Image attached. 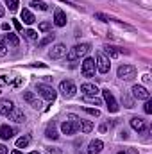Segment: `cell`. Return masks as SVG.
<instances>
[{
	"label": "cell",
	"mask_w": 152,
	"mask_h": 154,
	"mask_svg": "<svg viewBox=\"0 0 152 154\" xmlns=\"http://www.w3.org/2000/svg\"><path fill=\"white\" fill-rule=\"evenodd\" d=\"M122 102L125 104V108H134V100H132L129 95H123V97H122Z\"/></svg>",
	"instance_id": "29"
},
{
	"label": "cell",
	"mask_w": 152,
	"mask_h": 154,
	"mask_svg": "<svg viewBox=\"0 0 152 154\" xmlns=\"http://www.w3.org/2000/svg\"><path fill=\"white\" fill-rule=\"evenodd\" d=\"M81 91H82V95L84 97H95L100 90L95 86V84H91V82H86V84H82L81 86Z\"/></svg>",
	"instance_id": "15"
},
{
	"label": "cell",
	"mask_w": 152,
	"mask_h": 154,
	"mask_svg": "<svg viewBox=\"0 0 152 154\" xmlns=\"http://www.w3.org/2000/svg\"><path fill=\"white\" fill-rule=\"evenodd\" d=\"M13 134H14V129L13 127H9L5 124L0 125V138L2 140H9V138H13Z\"/></svg>",
	"instance_id": "19"
},
{
	"label": "cell",
	"mask_w": 152,
	"mask_h": 154,
	"mask_svg": "<svg viewBox=\"0 0 152 154\" xmlns=\"http://www.w3.org/2000/svg\"><path fill=\"white\" fill-rule=\"evenodd\" d=\"M11 154H22V151H20V149H14V151H13Z\"/></svg>",
	"instance_id": "42"
},
{
	"label": "cell",
	"mask_w": 152,
	"mask_h": 154,
	"mask_svg": "<svg viewBox=\"0 0 152 154\" xmlns=\"http://www.w3.org/2000/svg\"><path fill=\"white\" fill-rule=\"evenodd\" d=\"M77 129H79V124H74V122H70V120H65V122L61 124V131H63V134H66V136L75 134Z\"/></svg>",
	"instance_id": "12"
},
{
	"label": "cell",
	"mask_w": 152,
	"mask_h": 154,
	"mask_svg": "<svg viewBox=\"0 0 152 154\" xmlns=\"http://www.w3.org/2000/svg\"><path fill=\"white\" fill-rule=\"evenodd\" d=\"M66 120H70V122H74V124H79L81 118H79L77 115H74V113H68V115H66Z\"/></svg>",
	"instance_id": "36"
},
{
	"label": "cell",
	"mask_w": 152,
	"mask_h": 154,
	"mask_svg": "<svg viewBox=\"0 0 152 154\" xmlns=\"http://www.w3.org/2000/svg\"><path fill=\"white\" fill-rule=\"evenodd\" d=\"M97 70L100 74H108L109 68H111V63H109V57L104 54V52H97Z\"/></svg>",
	"instance_id": "6"
},
{
	"label": "cell",
	"mask_w": 152,
	"mask_h": 154,
	"mask_svg": "<svg viewBox=\"0 0 152 154\" xmlns=\"http://www.w3.org/2000/svg\"><path fill=\"white\" fill-rule=\"evenodd\" d=\"M31 143V136H22L16 140V149H25Z\"/></svg>",
	"instance_id": "25"
},
{
	"label": "cell",
	"mask_w": 152,
	"mask_h": 154,
	"mask_svg": "<svg viewBox=\"0 0 152 154\" xmlns=\"http://www.w3.org/2000/svg\"><path fill=\"white\" fill-rule=\"evenodd\" d=\"M23 100H25L31 108H34V109H39V108H41V102L38 100V97L34 95V91H23Z\"/></svg>",
	"instance_id": "10"
},
{
	"label": "cell",
	"mask_w": 152,
	"mask_h": 154,
	"mask_svg": "<svg viewBox=\"0 0 152 154\" xmlns=\"http://www.w3.org/2000/svg\"><path fill=\"white\" fill-rule=\"evenodd\" d=\"M66 54V45H63V43H56L52 48H50V52H48V56L52 57V59H59V57H63Z\"/></svg>",
	"instance_id": "9"
},
{
	"label": "cell",
	"mask_w": 152,
	"mask_h": 154,
	"mask_svg": "<svg viewBox=\"0 0 152 154\" xmlns=\"http://www.w3.org/2000/svg\"><path fill=\"white\" fill-rule=\"evenodd\" d=\"M143 109H145V113H147V115H150V113H152V100H150V99H147V100H145Z\"/></svg>",
	"instance_id": "34"
},
{
	"label": "cell",
	"mask_w": 152,
	"mask_h": 154,
	"mask_svg": "<svg viewBox=\"0 0 152 154\" xmlns=\"http://www.w3.org/2000/svg\"><path fill=\"white\" fill-rule=\"evenodd\" d=\"M25 38L27 39H38V32L32 31V29H29V31H25Z\"/></svg>",
	"instance_id": "31"
},
{
	"label": "cell",
	"mask_w": 152,
	"mask_h": 154,
	"mask_svg": "<svg viewBox=\"0 0 152 154\" xmlns=\"http://www.w3.org/2000/svg\"><path fill=\"white\" fill-rule=\"evenodd\" d=\"M118 154H125V152H118Z\"/></svg>",
	"instance_id": "45"
},
{
	"label": "cell",
	"mask_w": 152,
	"mask_h": 154,
	"mask_svg": "<svg viewBox=\"0 0 152 154\" xmlns=\"http://www.w3.org/2000/svg\"><path fill=\"white\" fill-rule=\"evenodd\" d=\"M79 129H81V133L88 134L93 131V122L91 120H79Z\"/></svg>",
	"instance_id": "20"
},
{
	"label": "cell",
	"mask_w": 152,
	"mask_h": 154,
	"mask_svg": "<svg viewBox=\"0 0 152 154\" xmlns=\"http://www.w3.org/2000/svg\"><path fill=\"white\" fill-rule=\"evenodd\" d=\"M2 31L7 32V31H9V23H2Z\"/></svg>",
	"instance_id": "40"
},
{
	"label": "cell",
	"mask_w": 152,
	"mask_h": 154,
	"mask_svg": "<svg viewBox=\"0 0 152 154\" xmlns=\"http://www.w3.org/2000/svg\"><path fill=\"white\" fill-rule=\"evenodd\" d=\"M5 5L9 7V11H18V0H5Z\"/></svg>",
	"instance_id": "30"
},
{
	"label": "cell",
	"mask_w": 152,
	"mask_h": 154,
	"mask_svg": "<svg viewBox=\"0 0 152 154\" xmlns=\"http://www.w3.org/2000/svg\"><path fill=\"white\" fill-rule=\"evenodd\" d=\"M22 20H23V23H27V25H32V23L36 22L34 14H32L29 9H22Z\"/></svg>",
	"instance_id": "23"
},
{
	"label": "cell",
	"mask_w": 152,
	"mask_h": 154,
	"mask_svg": "<svg viewBox=\"0 0 152 154\" xmlns=\"http://www.w3.org/2000/svg\"><path fill=\"white\" fill-rule=\"evenodd\" d=\"M48 154H61V151H59L57 147H50V149H48Z\"/></svg>",
	"instance_id": "37"
},
{
	"label": "cell",
	"mask_w": 152,
	"mask_h": 154,
	"mask_svg": "<svg viewBox=\"0 0 152 154\" xmlns=\"http://www.w3.org/2000/svg\"><path fill=\"white\" fill-rule=\"evenodd\" d=\"M102 97H104V102L108 104L109 113H116V111H118V102L114 100L113 93H111L109 90H102Z\"/></svg>",
	"instance_id": "7"
},
{
	"label": "cell",
	"mask_w": 152,
	"mask_h": 154,
	"mask_svg": "<svg viewBox=\"0 0 152 154\" xmlns=\"http://www.w3.org/2000/svg\"><path fill=\"white\" fill-rule=\"evenodd\" d=\"M31 5H32V7H36V9H39V11H47V9H48V5H47L43 0H32V2H31Z\"/></svg>",
	"instance_id": "26"
},
{
	"label": "cell",
	"mask_w": 152,
	"mask_h": 154,
	"mask_svg": "<svg viewBox=\"0 0 152 154\" xmlns=\"http://www.w3.org/2000/svg\"><path fill=\"white\" fill-rule=\"evenodd\" d=\"M4 41L7 43V47H18L20 45V39L16 34H13V32H7L5 36H4Z\"/></svg>",
	"instance_id": "22"
},
{
	"label": "cell",
	"mask_w": 152,
	"mask_h": 154,
	"mask_svg": "<svg viewBox=\"0 0 152 154\" xmlns=\"http://www.w3.org/2000/svg\"><path fill=\"white\" fill-rule=\"evenodd\" d=\"M45 136H47V138H50V140H57V138H59V134H57V129H56V124H54V122L47 125Z\"/></svg>",
	"instance_id": "21"
},
{
	"label": "cell",
	"mask_w": 152,
	"mask_h": 154,
	"mask_svg": "<svg viewBox=\"0 0 152 154\" xmlns=\"http://www.w3.org/2000/svg\"><path fill=\"white\" fill-rule=\"evenodd\" d=\"M90 50H91V45L90 43H81V45H75V47H72L70 50H66V59L70 61V63H74L75 59H81V57H84V56H88L90 54Z\"/></svg>",
	"instance_id": "1"
},
{
	"label": "cell",
	"mask_w": 152,
	"mask_h": 154,
	"mask_svg": "<svg viewBox=\"0 0 152 154\" xmlns=\"http://www.w3.org/2000/svg\"><path fill=\"white\" fill-rule=\"evenodd\" d=\"M7 50H9V48H7V43L2 39V41H0V57H2V56H5V54H7Z\"/></svg>",
	"instance_id": "33"
},
{
	"label": "cell",
	"mask_w": 152,
	"mask_h": 154,
	"mask_svg": "<svg viewBox=\"0 0 152 154\" xmlns=\"http://www.w3.org/2000/svg\"><path fill=\"white\" fill-rule=\"evenodd\" d=\"M59 91H61V95L65 99H72L77 93V88L74 84V81H61L59 82Z\"/></svg>",
	"instance_id": "4"
},
{
	"label": "cell",
	"mask_w": 152,
	"mask_h": 154,
	"mask_svg": "<svg viewBox=\"0 0 152 154\" xmlns=\"http://www.w3.org/2000/svg\"><path fill=\"white\" fill-rule=\"evenodd\" d=\"M9 118H11V120H14L16 124H23V122L27 120V115H25L20 108H14V109L9 113Z\"/></svg>",
	"instance_id": "16"
},
{
	"label": "cell",
	"mask_w": 152,
	"mask_h": 154,
	"mask_svg": "<svg viewBox=\"0 0 152 154\" xmlns=\"http://www.w3.org/2000/svg\"><path fill=\"white\" fill-rule=\"evenodd\" d=\"M131 91H132L134 99H140V100H147V99H150V91H149L145 86H141V84H134Z\"/></svg>",
	"instance_id": "8"
},
{
	"label": "cell",
	"mask_w": 152,
	"mask_h": 154,
	"mask_svg": "<svg viewBox=\"0 0 152 154\" xmlns=\"http://www.w3.org/2000/svg\"><path fill=\"white\" fill-rule=\"evenodd\" d=\"M54 39H56V34H54V32H50V34H47L45 38H43L41 41H39V43H38V47H39V48H43V47H47V45H50V43H52Z\"/></svg>",
	"instance_id": "24"
},
{
	"label": "cell",
	"mask_w": 152,
	"mask_h": 154,
	"mask_svg": "<svg viewBox=\"0 0 152 154\" xmlns=\"http://www.w3.org/2000/svg\"><path fill=\"white\" fill-rule=\"evenodd\" d=\"M95 18L100 20V22H106V23L111 22V16H108V14H104V13H95Z\"/></svg>",
	"instance_id": "28"
},
{
	"label": "cell",
	"mask_w": 152,
	"mask_h": 154,
	"mask_svg": "<svg viewBox=\"0 0 152 154\" xmlns=\"http://www.w3.org/2000/svg\"><path fill=\"white\" fill-rule=\"evenodd\" d=\"M131 127L138 133H145L147 131V122L141 118V116H132L131 118Z\"/></svg>",
	"instance_id": "11"
},
{
	"label": "cell",
	"mask_w": 152,
	"mask_h": 154,
	"mask_svg": "<svg viewBox=\"0 0 152 154\" xmlns=\"http://www.w3.org/2000/svg\"><path fill=\"white\" fill-rule=\"evenodd\" d=\"M116 75L122 81H132V79H136V68L132 65H120L116 70Z\"/></svg>",
	"instance_id": "3"
},
{
	"label": "cell",
	"mask_w": 152,
	"mask_h": 154,
	"mask_svg": "<svg viewBox=\"0 0 152 154\" xmlns=\"http://www.w3.org/2000/svg\"><path fill=\"white\" fill-rule=\"evenodd\" d=\"M86 100H88V102H91V104H95V106H100V104H102V100H100V99H97V97H86Z\"/></svg>",
	"instance_id": "35"
},
{
	"label": "cell",
	"mask_w": 152,
	"mask_h": 154,
	"mask_svg": "<svg viewBox=\"0 0 152 154\" xmlns=\"http://www.w3.org/2000/svg\"><path fill=\"white\" fill-rule=\"evenodd\" d=\"M0 154H7V147L2 145V143H0Z\"/></svg>",
	"instance_id": "38"
},
{
	"label": "cell",
	"mask_w": 152,
	"mask_h": 154,
	"mask_svg": "<svg viewBox=\"0 0 152 154\" xmlns=\"http://www.w3.org/2000/svg\"><path fill=\"white\" fill-rule=\"evenodd\" d=\"M129 154H140V152H138V151H134V149H131V151H129Z\"/></svg>",
	"instance_id": "43"
},
{
	"label": "cell",
	"mask_w": 152,
	"mask_h": 154,
	"mask_svg": "<svg viewBox=\"0 0 152 154\" xmlns=\"http://www.w3.org/2000/svg\"><path fill=\"white\" fill-rule=\"evenodd\" d=\"M4 14H5V11H4V7H2V5H0V18H2V16H4Z\"/></svg>",
	"instance_id": "41"
},
{
	"label": "cell",
	"mask_w": 152,
	"mask_h": 154,
	"mask_svg": "<svg viewBox=\"0 0 152 154\" xmlns=\"http://www.w3.org/2000/svg\"><path fill=\"white\" fill-rule=\"evenodd\" d=\"M102 149H104V143L100 140H91L88 145V154H99L102 152Z\"/></svg>",
	"instance_id": "17"
},
{
	"label": "cell",
	"mask_w": 152,
	"mask_h": 154,
	"mask_svg": "<svg viewBox=\"0 0 152 154\" xmlns=\"http://www.w3.org/2000/svg\"><path fill=\"white\" fill-rule=\"evenodd\" d=\"M13 23H14V27H16V29H18V31H22V23H20V22H18V20H14V22H13Z\"/></svg>",
	"instance_id": "39"
},
{
	"label": "cell",
	"mask_w": 152,
	"mask_h": 154,
	"mask_svg": "<svg viewBox=\"0 0 152 154\" xmlns=\"http://www.w3.org/2000/svg\"><path fill=\"white\" fill-rule=\"evenodd\" d=\"M29 154H39V152H29Z\"/></svg>",
	"instance_id": "44"
},
{
	"label": "cell",
	"mask_w": 152,
	"mask_h": 154,
	"mask_svg": "<svg viewBox=\"0 0 152 154\" xmlns=\"http://www.w3.org/2000/svg\"><path fill=\"white\" fill-rule=\"evenodd\" d=\"M84 111H86L88 115H91V116H100V111H99L97 108H95V109H93V108H84Z\"/></svg>",
	"instance_id": "32"
},
{
	"label": "cell",
	"mask_w": 152,
	"mask_h": 154,
	"mask_svg": "<svg viewBox=\"0 0 152 154\" xmlns=\"http://www.w3.org/2000/svg\"><path fill=\"white\" fill-rule=\"evenodd\" d=\"M38 29L41 32H50V29H52V25H50V22H41L38 25Z\"/></svg>",
	"instance_id": "27"
},
{
	"label": "cell",
	"mask_w": 152,
	"mask_h": 154,
	"mask_svg": "<svg viewBox=\"0 0 152 154\" xmlns=\"http://www.w3.org/2000/svg\"><path fill=\"white\" fill-rule=\"evenodd\" d=\"M14 109V102L9 99H0V115L9 116V113Z\"/></svg>",
	"instance_id": "13"
},
{
	"label": "cell",
	"mask_w": 152,
	"mask_h": 154,
	"mask_svg": "<svg viewBox=\"0 0 152 154\" xmlns=\"http://www.w3.org/2000/svg\"><path fill=\"white\" fill-rule=\"evenodd\" d=\"M95 70H97V63H95V59H93V57H86V59L82 61V66H81L82 75L90 79V77L95 75Z\"/></svg>",
	"instance_id": "5"
},
{
	"label": "cell",
	"mask_w": 152,
	"mask_h": 154,
	"mask_svg": "<svg viewBox=\"0 0 152 154\" xmlns=\"http://www.w3.org/2000/svg\"><path fill=\"white\" fill-rule=\"evenodd\" d=\"M102 48H104V52H106V54H108L109 57H113V59H116V57H118V56H120L122 52H123V54H129V50L118 48V47H113V45H104Z\"/></svg>",
	"instance_id": "14"
},
{
	"label": "cell",
	"mask_w": 152,
	"mask_h": 154,
	"mask_svg": "<svg viewBox=\"0 0 152 154\" xmlns=\"http://www.w3.org/2000/svg\"><path fill=\"white\" fill-rule=\"evenodd\" d=\"M54 23L57 27H65L66 25V14L61 9H56V13H54Z\"/></svg>",
	"instance_id": "18"
},
{
	"label": "cell",
	"mask_w": 152,
	"mask_h": 154,
	"mask_svg": "<svg viewBox=\"0 0 152 154\" xmlns=\"http://www.w3.org/2000/svg\"><path fill=\"white\" fill-rule=\"evenodd\" d=\"M36 91H38L39 97H43L45 100H48V102H54L56 100V97H57V91L50 86V84H38L36 86Z\"/></svg>",
	"instance_id": "2"
}]
</instances>
